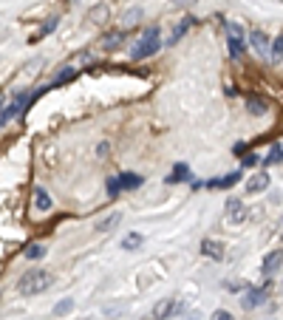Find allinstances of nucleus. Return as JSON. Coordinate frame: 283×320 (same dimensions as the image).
<instances>
[{
	"instance_id": "39448f33",
	"label": "nucleus",
	"mask_w": 283,
	"mask_h": 320,
	"mask_svg": "<svg viewBox=\"0 0 283 320\" xmlns=\"http://www.w3.org/2000/svg\"><path fill=\"white\" fill-rule=\"evenodd\" d=\"M249 49L258 54V57H269V51H272V43H269V37L263 34L261 29H252L249 31Z\"/></svg>"
},
{
	"instance_id": "c85d7f7f",
	"label": "nucleus",
	"mask_w": 283,
	"mask_h": 320,
	"mask_svg": "<svg viewBox=\"0 0 283 320\" xmlns=\"http://www.w3.org/2000/svg\"><path fill=\"white\" fill-rule=\"evenodd\" d=\"M212 320H235V317H232L229 312H226V309H218V312L212 314Z\"/></svg>"
},
{
	"instance_id": "f03ea898",
	"label": "nucleus",
	"mask_w": 283,
	"mask_h": 320,
	"mask_svg": "<svg viewBox=\"0 0 283 320\" xmlns=\"http://www.w3.org/2000/svg\"><path fill=\"white\" fill-rule=\"evenodd\" d=\"M54 284V275L45 269H34V272H26V275L20 278V284H17V289H20L23 298H34V295H40V292H45L49 286Z\"/></svg>"
},
{
	"instance_id": "0eeeda50",
	"label": "nucleus",
	"mask_w": 283,
	"mask_h": 320,
	"mask_svg": "<svg viewBox=\"0 0 283 320\" xmlns=\"http://www.w3.org/2000/svg\"><path fill=\"white\" fill-rule=\"evenodd\" d=\"M176 312H178V303L173 298H164V300H159V303L153 306V314H150V317L153 320H170Z\"/></svg>"
},
{
	"instance_id": "9b49d317",
	"label": "nucleus",
	"mask_w": 283,
	"mask_h": 320,
	"mask_svg": "<svg viewBox=\"0 0 283 320\" xmlns=\"http://www.w3.org/2000/svg\"><path fill=\"white\" fill-rule=\"evenodd\" d=\"M122 40H125V31H111V34L102 37V51H116L122 45Z\"/></svg>"
},
{
	"instance_id": "cd10ccee",
	"label": "nucleus",
	"mask_w": 283,
	"mask_h": 320,
	"mask_svg": "<svg viewBox=\"0 0 283 320\" xmlns=\"http://www.w3.org/2000/svg\"><path fill=\"white\" fill-rule=\"evenodd\" d=\"M54 26H57V17H51V20H49V23H45V26L40 29V34H37V37H42V34H51V31H54ZM37 37H34V40H37Z\"/></svg>"
},
{
	"instance_id": "20e7f679",
	"label": "nucleus",
	"mask_w": 283,
	"mask_h": 320,
	"mask_svg": "<svg viewBox=\"0 0 283 320\" xmlns=\"http://www.w3.org/2000/svg\"><path fill=\"white\" fill-rule=\"evenodd\" d=\"M249 218V207L241 199H226V221L229 224H244Z\"/></svg>"
},
{
	"instance_id": "4be33fe9",
	"label": "nucleus",
	"mask_w": 283,
	"mask_h": 320,
	"mask_svg": "<svg viewBox=\"0 0 283 320\" xmlns=\"http://www.w3.org/2000/svg\"><path fill=\"white\" fill-rule=\"evenodd\" d=\"M71 309H74V300H71V298H63L60 303L54 306V312H51V314H54V317H60V314H68Z\"/></svg>"
},
{
	"instance_id": "393cba45",
	"label": "nucleus",
	"mask_w": 283,
	"mask_h": 320,
	"mask_svg": "<svg viewBox=\"0 0 283 320\" xmlns=\"http://www.w3.org/2000/svg\"><path fill=\"white\" fill-rule=\"evenodd\" d=\"M119 193H122L119 176H116V178H108V196H119Z\"/></svg>"
},
{
	"instance_id": "ddd939ff",
	"label": "nucleus",
	"mask_w": 283,
	"mask_h": 320,
	"mask_svg": "<svg viewBox=\"0 0 283 320\" xmlns=\"http://www.w3.org/2000/svg\"><path fill=\"white\" fill-rule=\"evenodd\" d=\"M34 207L40 213H49L51 210V196L45 193V187H34Z\"/></svg>"
},
{
	"instance_id": "aec40b11",
	"label": "nucleus",
	"mask_w": 283,
	"mask_h": 320,
	"mask_svg": "<svg viewBox=\"0 0 283 320\" xmlns=\"http://www.w3.org/2000/svg\"><path fill=\"white\" fill-rule=\"evenodd\" d=\"M23 255H26L28 261H37V258H42V255H45V244H28Z\"/></svg>"
},
{
	"instance_id": "5701e85b",
	"label": "nucleus",
	"mask_w": 283,
	"mask_h": 320,
	"mask_svg": "<svg viewBox=\"0 0 283 320\" xmlns=\"http://www.w3.org/2000/svg\"><path fill=\"white\" fill-rule=\"evenodd\" d=\"M136 20H142V9H130L125 17H122V29H127L130 23H136Z\"/></svg>"
},
{
	"instance_id": "1a4fd4ad",
	"label": "nucleus",
	"mask_w": 283,
	"mask_h": 320,
	"mask_svg": "<svg viewBox=\"0 0 283 320\" xmlns=\"http://www.w3.org/2000/svg\"><path fill=\"white\" fill-rule=\"evenodd\" d=\"M244 187H247L249 196H258V193H263L269 187V173H255V176H249Z\"/></svg>"
},
{
	"instance_id": "2eb2a0df",
	"label": "nucleus",
	"mask_w": 283,
	"mask_h": 320,
	"mask_svg": "<svg viewBox=\"0 0 283 320\" xmlns=\"http://www.w3.org/2000/svg\"><path fill=\"white\" fill-rule=\"evenodd\" d=\"M119 181H122V190H136V187H142L145 178H142L139 173H122Z\"/></svg>"
},
{
	"instance_id": "a211bd4d",
	"label": "nucleus",
	"mask_w": 283,
	"mask_h": 320,
	"mask_svg": "<svg viewBox=\"0 0 283 320\" xmlns=\"http://www.w3.org/2000/svg\"><path fill=\"white\" fill-rule=\"evenodd\" d=\"M280 162H283V145H272L266 159H263V164H280Z\"/></svg>"
},
{
	"instance_id": "f3484780",
	"label": "nucleus",
	"mask_w": 283,
	"mask_h": 320,
	"mask_svg": "<svg viewBox=\"0 0 283 320\" xmlns=\"http://www.w3.org/2000/svg\"><path fill=\"white\" fill-rule=\"evenodd\" d=\"M119 221H122V213H111V215H105V218L99 221L97 230H99V233H108V230H113Z\"/></svg>"
},
{
	"instance_id": "a878e982",
	"label": "nucleus",
	"mask_w": 283,
	"mask_h": 320,
	"mask_svg": "<svg viewBox=\"0 0 283 320\" xmlns=\"http://www.w3.org/2000/svg\"><path fill=\"white\" fill-rule=\"evenodd\" d=\"M226 37H244V29L238 23H226Z\"/></svg>"
},
{
	"instance_id": "7ed1b4c3",
	"label": "nucleus",
	"mask_w": 283,
	"mask_h": 320,
	"mask_svg": "<svg viewBox=\"0 0 283 320\" xmlns=\"http://www.w3.org/2000/svg\"><path fill=\"white\" fill-rule=\"evenodd\" d=\"M269 281H272V278H266V284H263V286H249V289L241 295V306H244L247 312H249V309H258L261 303H266V298H269Z\"/></svg>"
},
{
	"instance_id": "b1692460",
	"label": "nucleus",
	"mask_w": 283,
	"mask_h": 320,
	"mask_svg": "<svg viewBox=\"0 0 283 320\" xmlns=\"http://www.w3.org/2000/svg\"><path fill=\"white\" fill-rule=\"evenodd\" d=\"M190 176V167L187 164H176V170H173V176L167 178V181H176V178H187Z\"/></svg>"
},
{
	"instance_id": "412c9836",
	"label": "nucleus",
	"mask_w": 283,
	"mask_h": 320,
	"mask_svg": "<svg viewBox=\"0 0 283 320\" xmlns=\"http://www.w3.org/2000/svg\"><path fill=\"white\" fill-rule=\"evenodd\" d=\"M142 241H145V238H142L139 233H130V235L122 238V249H136V247H142Z\"/></svg>"
},
{
	"instance_id": "7c9ffc66",
	"label": "nucleus",
	"mask_w": 283,
	"mask_h": 320,
	"mask_svg": "<svg viewBox=\"0 0 283 320\" xmlns=\"http://www.w3.org/2000/svg\"><path fill=\"white\" fill-rule=\"evenodd\" d=\"M0 128H3V122H0Z\"/></svg>"
},
{
	"instance_id": "4468645a",
	"label": "nucleus",
	"mask_w": 283,
	"mask_h": 320,
	"mask_svg": "<svg viewBox=\"0 0 283 320\" xmlns=\"http://www.w3.org/2000/svg\"><path fill=\"white\" fill-rule=\"evenodd\" d=\"M247 111H249V116H263L269 111V105L261 97H247Z\"/></svg>"
},
{
	"instance_id": "9d476101",
	"label": "nucleus",
	"mask_w": 283,
	"mask_h": 320,
	"mask_svg": "<svg viewBox=\"0 0 283 320\" xmlns=\"http://www.w3.org/2000/svg\"><path fill=\"white\" fill-rule=\"evenodd\" d=\"M193 23H196L193 17H184L181 23H176V29H173V34L167 37V45H176L178 40H181V37L187 34V31H190V26H193Z\"/></svg>"
},
{
	"instance_id": "6ab92c4d",
	"label": "nucleus",
	"mask_w": 283,
	"mask_h": 320,
	"mask_svg": "<svg viewBox=\"0 0 283 320\" xmlns=\"http://www.w3.org/2000/svg\"><path fill=\"white\" fill-rule=\"evenodd\" d=\"M269 57H272V63H280V60H283V31L275 37V43H272V51H269Z\"/></svg>"
},
{
	"instance_id": "f8f14e48",
	"label": "nucleus",
	"mask_w": 283,
	"mask_h": 320,
	"mask_svg": "<svg viewBox=\"0 0 283 320\" xmlns=\"http://www.w3.org/2000/svg\"><path fill=\"white\" fill-rule=\"evenodd\" d=\"M238 178H241V173L232 170V173H226V176H221V178H210V181H207V187H210V190H215V187H232Z\"/></svg>"
},
{
	"instance_id": "c756f323",
	"label": "nucleus",
	"mask_w": 283,
	"mask_h": 320,
	"mask_svg": "<svg viewBox=\"0 0 283 320\" xmlns=\"http://www.w3.org/2000/svg\"><path fill=\"white\" fill-rule=\"evenodd\" d=\"M176 6H193V3H198V0H173Z\"/></svg>"
},
{
	"instance_id": "bb28decb",
	"label": "nucleus",
	"mask_w": 283,
	"mask_h": 320,
	"mask_svg": "<svg viewBox=\"0 0 283 320\" xmlns=\"http://www.w3.org/2000/svg\"><path fill=\"white\" fill-rule=\"evenodd\" d=\"M258 162H261V159H258V153H247V156L241 159V164H244V167H255Z\"/></svg>"
},
{
	"instance_id": "f257e3e1",
	"label": "nucleus",
	"mask_w": 283,
	"mask_h": 320,
	"mask_svg": "<svg viewBox=\"0 0 283 320\" xmlns=\"http://www.w3.org/2000/svg\"><path fill=\"white\" fill-rule=\"evenodd\" d=\"M159 49H162V29L159 26H150V29H145V34L139 37V43L133 45V51H130V57L139 63V60H150L153 54H159Z\"/></svg>"
},
{
	"instance_id": "dca6fc26",
	"label": "nucleus",
	"mask_w": 283,
	"mask_h": 320,
	"mask_svg": "<svg viewBox=\"0 0 283 320\" xmlns=\"http://www.w3.org/2000/svg\"><path fill=\"white\" fill-rule=\"evenodd\" d=\"M226 49H229V57L238 60L244 54V37H226Z\"/></svg>"
},
{
	"instance_id": "6e6552de",
	"label": "nucleus",
	"mask_w": 283,
	"mask_h": 320,
	"mask_svg": "<svg viewBox=\"0 0 283 320\" xmlns=\"http://www.w3.org/2000/svg\"><path fill=\"white\" fill-rule=\"evenodd\" d=\"M224 252H226V247L221 241H215V238H204L201 241V255L212 258V261H224Z\"/></svg>"
},
{
	"instance_id": "423d86ee",
	"label": "nucleus",
	"mask_w": 283,
	"mask_h": 320,
	"mask_svg": "<svg viewBox=\"0 0 283 320\" xmlns=\"http://www.w3.org/2000/svg\"><path fill=\"white\" fill-rule=\"evenodd\" d=\"M280 266H283V249H272V252L263 258L261 272H263L266 278H272V275H277V272H280Z\"/></svg>"
}]
</instances>
